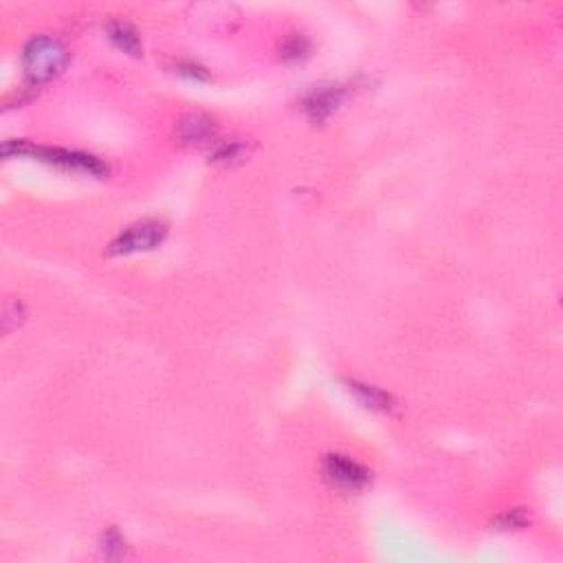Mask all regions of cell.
Returning <instances> with one entry per match:
<instances>
[{"label":"cell","mask_w":563,"mask_h":563,"mask_svg":"<svg viewBox=\"0 0 563 563\" xmlns=\"http://www.w3.org/2000/svg\"><path fill=\"white\" fill-rule=\"evenodd\" d=\"M27 157H36L40 161L51 163V166L64 167V170L73 172H84L90 176H106L108 175V166L102 158L93 157V154L86 152H75V150H62V148H38L29 143Z\"/></svg>","instance_id":"cell-3"},{"label":"cell","mask_w":563,"mask_h":563,"mask_svg":"<svg viewBox=\"0 0 563 563\" xmlns=\"http://www.w3.org/2000/svg\"><path fill=\"white\" fill-rule=\"evenodd\" d=\"M167 225L158 218H143L130 225L110 243L108 256H130V253L152 252L166 240Z\"/></svg>","instance_id":"cell-2"},{"label":"cell","mask_w":563,"mask_h":563,"mask_svg":"<svg viewBox=\"0 0 563 563\" xmlns=\"http://www.w3.org/2000/svg\"><path fill=\"white\" fill-rule=\"evenodd\" d=\"M308 49H311V45H308L306 38L293 36L291 40H286L282 45V57L284 60H300V57L306 55Z\"/></svg>","instance_id":"cell-11"},{"label":"cell","mask_w":563,"mask_h":563,"mask_svg":"<svg viewBox=\"0 0 563 563\" xmlns=\"http://www.w3.org/2000/svg\"><path fill=\"white\" fill-rule=\"evenodd\" d=\"M106 33H108L110 42L117 47L119 51L128 53V55L139 57L143 51L141 38H139V31L130 25L128 21H122V18H115L106 25Z\"/></svg>","instance_id":"cell-8"},{"label":"cell","mask_w":563,"mask_h":563,"mask_svg":"<svg viewBox=\"0 0 563 563\" xmlns=\"http://www.w3.org/2000/svg\"><path fill=\"white\" fill-rule=\"evenodd\" d=\"M341 98H344V90H341L339 86H324V89L312 90V93L304 99L306 115L317 124L326 122V119L337 110Z\"/></svg>","instance_id":"cell-7"},{"label":"cell","mask_w":563,"mask_h":563,"mask_svg":"<svg viewBox=\"0 0 563 563\" xmlns=\"http://www.w3.org/2000/svg\"><path fill=\"white\" fill-rule=\"evenodd\" d=\"M253 152V143L244 137H229L223 139V141H216L214 148H211L209 161L214 166H223V167H234L240 166V163L247 161Z\"/></svg>","instance_id":"cell-6"},{"label":"cell","mask_w":563,"mask_h":563,"mask_svg":"<svg viewBox=\"0 0 563 563\" xmlns=\"http://www.w3.org/2000/svg\"><path fill=\"white\" fill-rule=\"evenodd\" d=\"M176 73L179 75H187V77H194V80H209V75H207L205 69H200V66L192 64V62H187V64H176Z\"/></svg>","instance_id":"cell-13"},{"label":"cell","mask_w":563,"mask_h":563,"mask_svg":"<svg viewBox=\"0 0 563 563\" xmlns=\"http://www.w3.org/2000/svg\"><path fill=\"white\" fill-rule=\"evenodd\" d=\"M104 546H102V552L104 557H108V559H115V557H124V550H126V543H124V539L119 537L117 531H108L104 533Z\"/></svg>","instance_id":"cell-12"},{"label":"cell","mask_w":563,"mask_h":563,"mask_svg":"<svg viewBox=\"0 0 563 563\" xmlns=\"http://www.w3.org/2000/svg\"><path fill=\"white\" fill-rule=\"evenodd\" d=\"M348 385V392L361 403V405L370 407V410L377 412H392L394 410V398L389 397L383 389L374 388V385H365L357 381H345Z\"/></svg>","instance_id":"cell-9"},{"label":"cell","mask_w":563,"mask_h":563,"mask_svg":"<svg viewBox=\"0 0 563 563\" xmlns=\"http://www.w3.org/2000/svg\"><path fill=\"white\" fill-rule=\"evenodd\" d=\"M531 522V517H528V513L524 511V508H515V511H508L504 515H499L498 517V528L499 531H519V528H524L526 524Z\"/></svg>","instance_id":"cell-10"},{"label":"cell","mask_w":563,"mask_h":563,"mask_svg":"<svg viewBox=\"0 0 563 563\" xmlns=\"http://www.w3.org/2000/svg\"><path fill=\"white\" fill-rule=\"evenodd\" d=\"M326 482L341 490H361L370 482V471L348 456L330 454L321 465Z\"/></svg>","instance_id":"cell-4"},{"label":"cell","mask_w":563,"mask_h":563,"mask_svg":"<svg viewBox=\"0 0 563 563\" xmlns=\"http://www.w3.org/2000/svg\"><path fill=\"white\" fill-rule=\"evenodd\" d=\"M71 53L53 36H33L22 49V69L33 86L47 84L64 73Z\"/></svg>","instance_id":"cell-1"},{"label":"cell","mask_w":563,"mask_h":563,"mask_svg":"<svg viewBox=\"0 0 563 563\" xmlns=\"http://www.w3.org/2000/svg\"><path fill=\"white\" fill-rule=\"evenodd\" d=\"M175 137L181 146H214L216 143V122L211 115L200 110H190L179 117L175 126Z\"/></svg>","instance_id":"cell-5"}]
</instances>
